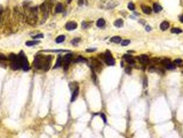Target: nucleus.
Segmentation results:
<instances>
[{
    "label": "nucleus",
    "instance_id": "f257e3e1",
    "mask_svg": "<svg viewBox=\"0 0 183 138\" xmlns=\"http://www.w3.org/2000/svg\"><path fill=\"white\" fill-rule=\"evenodd\" d=\"M54 57L52 55H44L37 54L34 59L33 66L37 70H43L47 72L50 70Z\"/></svg>",
    "mask_w": 183,
    "mask_h": 138
},
{
    "label": "nucleus",
    "instance_id": "f03ea898",
    "mask_svg": "<svg viewBox=\"0 0 183 138\" xmlns=\"http://www.w3.org/2000/svg\"><path fill=\"white\" fill-rule=\"evenodd\" d=\"M8 59L10 61V67L13 71H17L21 68V61L19 55H17L14 53H11L8 56Z\"/></svg>",
    "mask_w": 183,
    "mask_h": 138
},
{
    "label": "nucleus",
    "instance_id": "7ed1b4c3",
    "mask_svg": "<svg viewBox=\"0 0 183 138\" xmlns=\"http://www.w3.org/2000/svg\"><path fill=\"white\" fill-rule=\"evenodd\" d=\"M37 19H38L37 7L30 8L29 13L26 17V22L30 26H34L37 24Z\"/></svg>",
    "mask_w": 183,
    "mask_h": 138
},
{
    "label": "nucleus",
    "instance_id": "20e7f679",
    "mask_svg": "<svg viewBox=\"0 0 183 138\" xmlns=\"http://www.w3.org/2000/svg\"><path fill=\"white\" fill-rule=\"evenodd\" d=\"M117 4H118L114 0H101L98 3V6L101 9L108 10L115 8Z\"/></svg>",
    "mask_w": 183,
    "mask_h": 138
},
{
    "label": "nucleus",
    "instance_id": "39448f33",
    "mask_svg": "<svg viewBox=\"0 0 183 138\" xmlns=\"http://www.w3.org/2000/svg\"><path fill=\"white\" fill-rule=\"evenodd\" d=\"M18 55H19V57L20 61H21V68L24 70V71H28L30 70V64H29V62L28 60V58L26 57V55H25L24 51H20V53Z\"/></svg>",
    "mask_w": 183,
    "mask_h": 138
},
{
    "label": "nucleus",
    "instance_id": "423d86ee",
    "mask_svg": "<svg viewBox=\"0 0 183 138\" xmlns=\"http://www.w3.org/2000/svg\"><path fill=\"white\" fill-rule=\"evenodd\" d=\"M105 59V63L109 66H114L115 64V60L111 55V53L109 50H106L105 53V56L103 57Z\"/></svg>",
    "mask_w": 183,
    "mask_h": 138
},
{
    "label": "nucleus",
    "instance_id": "0eeeda50",
    "mask_svg": "<svg viewBox=\"0 0 183 138\" xmlns=\"http://www.w3.org/2000/svg\"><path fill=\"white\" fill-rule=\"evenodd\" d=\"M72 59V55L71 53L66 54L64 57V58H63V65L62 66H64V70H65V71H67V70H68V66H69L70 62H71Z\"/></svg>",
    "mask_w": 183,
    "mask_h": 138
},
{
    "label": "nucleus",
    "instance_id": "6e6552de",
    "mask_svg": "<svg viewBox=\"0 0 183 138\" xmlns=\"http://www.w3.org/2000/svg\"><path fill=\"white\" fill-rule=\"evenodd\" d=\"M40 10L43 14V17H45V18H47L49 15V10H50V6L49 5L46 4V2H44L43 4H41V5L40 6Z\"/></svg>",
    "mask_w": 183,
    "mask_h": 138
},
{
    "label": "nucleus",
    "instance_id": "1a4fd4ad",
    "mask_svg": "<svg viewBox=\"0 0 183 138\" xmlns=\"http://www.w3.org/2000/svg\"><path fill=\"white\" fill-rule=\"evenodd\" d=\"M92 68L100 73L102 70V64L97 59H92Z\"/></svg>",
    "mask_w": 183,
    "mask_h": 138
},
{
    "label": "nucleus",
    "instance_id": "9d476101",
    "mask_svg": "<svg viewBox=\"0 0 183 138\" xmlns=\"http://www.w3.org/2000/svg\"><path fill=\"white\" fill-rule=\"evenodd\" d=\"M77 28V23L75 22H69L68 23H66L65 24V28L67 31H74Z\"/></svg>",
    "mask_w": 183,
    "mask_h": 138
},
{
    "label": "nucleus",
    "instance_id": "9b49d317",
    "mask_svg": "<svg viewBox=\"0 0 183 138\" xmlns=\"http://www.w3.org/2000/svg\"><path fill=\"white\" fill-rule=\"evenodd\" d=\"M79 87L78 86H77L74 89L72 90V96H71V99H70V102H74L77 99V98L78 95H79Z\"/></svg>",
    "mask_w": 183,
    "mask_h": 138
},
{
    "label": "nucleus",
    "instance_id": "f8f14e48",
    "mask_svg": "<svg viewBox=\"0 0 183 138\" xmlns=\"http://www.w3.org/2000/svg\"><path fill=\"white\" fill-rule=\"evenodd\" d=\"M62 65H63V58H62L61 56H59L58 58H57V59H56V61L55 64L53 68L54 69H56V68L61 67Z\"/></svg>",
    "mask_w": 183,
    "mask_h": 138
},
{
    "label": "nucleus",
    "instance_id": "ddd939ff",
    "mask_svg": "<svg viewBox=\"0 0 183 138\" xmlns=\"http://www.w3.org/2000/svg\"><path fill=\"white\" fill-rule=\"evenodd\" d=\"M141 10H142L143 13H144L145 14H147V15H149L151 12V8L147 6H145V5H141Z\"/></svg>",
    "mask_w": 183,
    "mask_h": 138
},
{
    "label": "nucleus",
    "instance_id": "4468645a",
    "mask_svg": "<svg viewBox=\"0 0 183 138\" xmlns=\"http://www.w3.org/2000/svg\"><path fill=\"white\" fill-rule=\"evenodd\" d=\"M64 11V6L61 3H58L55 6V13H60Z\"/></svg>",
    "mask_w": 183,
    "mask_h": 138
},
{
    "label": "nucleus",
    "instance_id": "2eb2a0df",
    "mask_svg": "<svg viewBox=\"0 0 183 138\" xmlns=\"http://www.w3.org/2000/svg\"><path fill=\"white\" fill-rule=\"evenodd\" d=\"M169 27V22H162L160 26V28L162 31H166L167 29H168Z\"/></svg>",
    "mask_w": 183,
    "mask_h": 138
},
{
    "label": "nucleus",
    "instance_id": "dca6fc26",
    "mask_svg": "<svg viewBox=\"0 0 183 138\" xmlns=\"http://www.w3.org/2000/svg\"><path fill=\"white\" fill-rule=\"evenodd\" d=\"M40 41L37 40H32V41H27L26 42V45L27 46H35L38 44H39Z\"/></svg>",
    "mask_w": 183,
    "mask_h": 138
},
{
    "label": "nucleus",
    "instance_id": "f3484780",
    "mask_svg": "<svg viewBox=\"0 0 183 138\" xmlns=\"http://www.w3.org/2000/svg\"><path fill=\"white\" fill-rule=\"evenodd\" d=\"M114 25L117 28H120L123 26V20L121 19H119L114 22Z\"/></svg>",
    "mask_w": 183,
    "mask_h": 138
},
{
    "label": "nucleus",
    "instance_id": "a211bd4d",
    "mask_svg": "<svg viewBox=\"0 0 183 138\" xmlns=\"http://www.w3.org/2000/svg\"><path fill=\"white\" fill-rule=\"evenodd\" d=\"M65 40V36L64 35H59V36L56 38L55 41L56 44H60V43L64 42Z\"/></svg>",
    "mask_w": 183,
    "mask_h": 138
},
{
    "label": "nucleus",
    "instance_id": "6ab92c4d",
    "mask_svg": "<svg viewBox=\"0 0 183 138\" xmlns=\"http://www.w3.org/2000/svg\"><path fill=\"white\" fill-rule=\"evenodd\" d=\"M165 66H166V68H167L169 70H174L175 68V66L174 64H172L169 61H165Z\"/></svg>",
    "mask_w": 183,
    "mask_h": 138
},
{
    "label": "nucleus",
    "instance_id": "aec40b11",
    "mask_svg": "<svg viewBox=\"0 0 183 138\" xmlns=\"http://www.w3.org/2000/svg\"><path fill=\"white\" fill-rule=\"evenodd\" d=\"M153 10L156 13H159L160 11H161L162 10V7L160 5H159L158 3H155L153 4Z\"/></svg>",
    "mask_w": 183,
    "mask_h": 138
},
{
    "label": "nucleus",
    "instance_id": "412c9836",
    "mask_svg": "<svg viewBox=\"0 0 183 138\" xmlns=\"http://www.w3.org/2000/svg\"><path fill=\"white\" fill-rule=\"evenodd\" d=\"M139 59L140 61L143 63V64H145V63H147L149 62V58L147 55H142L140 57H139Z\"/></svg>",
    "mask_w": 183,
    "mask_h": 138
},
{
    "label": "nucleus",
    "instance_id": "4be33fe9",
    "mask_svg": "<svg viewBox=\"0 0 183 138\" xmlns=\"http://www.w3.org/2000/svg\"><path fill=\"white\" fill-rule=\"evenodd\" d=\"M105 24V20H104L103 18H101V19H98V21L96 22V26H98V27H103L104 25Z\"/></svg>",
    "mask_w": 183,
    "mask_h": 138
},
{
    "label": "nucleus",
    "instance_id": "5701e85b",
    "mask_svg": "<svg viewBox=\"0 0 183 138\" xmlns=\"http://www.w3.org/2000/svg\"><path fill=\"white\" fill-rule=\"evenodd\" d=\"M110 41L113 43H117L118 44V43H120L121 41V38L119 36H114V37H111Z\"/></svg>",
    "mask_w": 183,
    "mask_h": 138
},
{
    "label": "nucleus",
    "instance_id": "b1692460",
    "mask_svg": "<svg viewBox=\"0 0 183 138\" xmlns=\"http://www.w3.org/2000/svg\"><path fill=\"white\" fill-rule=\"evenodd\" d=\"M45 52H53V53H61V52H70V50H43Z\"/></svg>",
    "mask_w": 183,
    "mask_h": 138
},
{
    "label": "nucleus",
    "instance_id": "393cba45",
    "mask_svg": "<svg viewBox=\"0 0 183 138\" xmlns=\"http://www.w3.org/2000/svg\"><path fill=\"white\" fill-rule=\"evenodd\" d=\"M171 33H174V34H179V33H181L183 32V31L180 29V28H174L171 29Z\"/></svg>",
    "mask_w": 183,
    "mask_h": 138
},
{
    "label": "nucleus",
    "instance_id": "a878e982",
    "mask_svg": "<svg viewBox=\"0 0 183 138\" xmlns=\"http://www.w3.org/2000/svg\"><path fill=\"white\" fill-rule=\"evenodd\" d=\"M80 41H81V39L79 38V37H77V38L73 39V40L71 41V43H72V44H73V45H77V44L79 43Z\"/></svg>",
    "mask_w": 183,
    "mask_h": 138
},
{
    "label": "nucleus",
    "instance_id": "bb28decb",
    "mask_svg": "<svg viewBox=\"0 0 183 138\" xmlns=\"http://www.w3.org/2000/svg\"><path fill=\"white\" fill-rule=\"evenodd\" d=\"M32 37V39L37 40V39H40V38H43V37H44V35H43V34L40 33V34H37V35H36L33 36V37Z\"/></svg>",
    "mask_w": 183,
    "mask_h": 138
},
{
    "label": "nucleus",
    "instance_id": "cd10ccee",
    "mask_svg": "<svg viewBox=\"0 0 183 138\" xmlns=\"http://www.w3.org/2000/svg\"><path fill=\"white\" fill-rule=\"evenodd\" d=\"M7 61L8 60V57H7L6 56H5L4 54L2 53H0V61Z\"/></svg>",
    "mask_w": 183,
    "mask_h": 138
},
{
    "label": "nucleus",
    "instance_id": "c85d7f7f",
    "mask_svg": "<svg viewBox=\"0 0 183 138\" xmlns=\"http://www.w3.org/2000/svg\"><path fill=\"white\" fill-rule=\"evenodd\" d=\"M128 8H129L130 10H134L135 9V6H134V4L132 2H130V3H129V4H128Z\"/></svg>",
    "mask_w": 183,
    "mask_h": 138
},
{
    "label": "nucleus",
    "instance_id": "c756f323",
    "mask_svg": "<svg viewBox=\"0 0 183 138\" xmlns=\"http://www.w3.org/2000/svg\"><path fill=\"white\" fill-rule=\"evenodd\" d=\"M129 43H130V41L128 40H125L121 41V45L122 46H128V44H129Z\"/></svg>",
    "mask_w": 183,
    "mask_h": 138
},
{
    "label": "nucleus",
    "instance_id": "7c9ffc66",
    "mask_svg": "<svg viewBox=\"0 0 183 138\" xmlns=\"http://www.w3.org/2000/svg\"><path fill=\"white\" fill-rule=\"evenodd\" d=\"M76 62H86V59L83 57H79L77 59H76Z\"/></svg>",
    "mask_w": 183,
    "mask_h": 138
},
{
    "label": "nucleus",
    "instance_id": "2f4dec72",
    "mask_svg": "<svg viewBox=\"0 0 183 138\" xmlns=\"http://www.w3.org/2000/svg\"><path fill=\"white\" fill-rule=\"evenodd\" d=\"M82 27L83 28H87L88 27V24L87 22H83L82 23Z\"/></svg>",
    "mask_w": 183,
    "mask_h": 138
},
{
    "label": "nucleus",
    "instance_id": "473e14b6",
    "mask_svg": "<svg viewBox=\"0 0 183 138\" xmlns=\"http://www.w3.org/2000/svg\"><path fill=\"white\" fill-rule=\"evenodd\" d=\"M182 62H183V61H182L181 59H175V61H174V63H175V64H180Z\"/></svg>",
    "mask_w": 183,
    "mask_h": 138
},
{
    "label": "nucleus",
    "instance_id": "72a5a7b5",
    "mask_svg": "<svg viewBox=\"0 0 183 138\" xmlns=\"http://www.w3.org/2000/svg\"><path fill=\"white\" fill-rule=\"evenodd\" d=\"M101 117L103 118V120L104 122H106V117L105 116V115H104L103 113L101 114Z\"/></svg>",
    "mask_w": 183,
    "mask_h": 138
},
{
    "label": "nucleus",
    "instance_id": "f704fd0d",
    "mask_svg": "<svg viewBox=\"0 0 183 138\" xmlns=\"http://www.w3.org/2000/svg\"><path fill=\"white\" fill-rule=\"evenodd\" d=\"M146 30H147V31H150L151 30V27H150V26H147L146 27Z\"/></svg>",
    "mask_w": 183,
    "mask_h": 138
},
{
    "label": "nucleus",
    "instance_id": "c9c22d12",
    "mask_svg": "<svg viewBox=\"0 0 183 138\" xmlns=\"http://www.w3.org/2000/svg\"><path fill=\"white\" fill-rule=\"evenodd\" d=\"M94 50H96V49H87V50H86L87 52H93V51H94Z\"/></svg>",
    "mask_w": 183,
    "mask_h": 138
},
{
    "label": "nucleus",
    "instance_id": "e433bc0d",
    "mask_svg": "<svg viewBox=\"0 0 183 138\" xmlns=\"http://www.w3.org/2000/svg\"><path fill=\"white\" fill-rule=\"evenodd\" d=\"M180 22H181L182 23H183V15H182V16L180 17Z\"/></svg>",
    "mask_w": 183,
    "mask_h": 138
}]
</instances>
